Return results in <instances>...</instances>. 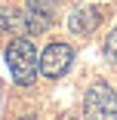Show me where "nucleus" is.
Returning <instances> with one entry per match:
<instances>
[{
  "label": "nucleus",
  "instance_id": "nucleus-4",
  "mask_svg": "<svg viewBox=\"0 0 117 120\" xmlns=\"http://www.w3.org/2000/svg\"><path fill=\"white\" fill-rule=\"evenodd\" d=\"M71 62H74V49L68 43H49L46 49L40 52V59H37V71L43 77H62L68 68H71Z\"/></svg>",
  "mask_w": 117,
  "mask_h": 120
},
{
  "label": "nucleus",
  "instance_id": "nucleus-6",
  "mask_svg": "<svg viewBox=\"0 0 117 120\" xmlns=\"http://www.w3.org/2000/svg\"><path fill=\"white\" fill-rule=\"evenodd\" d=\"M25 3H28V9H31V12L43 15V19H49V15L59 9V0H25Z\"/></svg>",
  "mask_w": 117,
  "mask_h": 120
},
{
  "label": "nucleus",
  "instance_id": "nucleus-7",
  "mask_svg": "<svg viewBox=\"0 0 117 120\" xmlns=\"http://www.w3.org/2000/svg\"><path fill=\"white\" fill-rule=\"evenodd\" d=\"M105 56H108V62H114V65H117V28L105 37Z\"/></svg>",
  "mask_w": 117,
  "mask_h": 120
},
{
  "label": "nucleus",
  "instance_id": "nucleus-5",
  "mask_svg": "<svg viewBox=\"0 0 117 120\" xmlns=\"http://www.w3.org/2000/svg\"><path fill=\"white\" fill-rule=\"evenodd\" d=\"M99 22H102L99 6H80V9H74L71 15H68V28H71L74 34H89V31H96Z\"/></svg>",
  "mask_w": 117,
  "mask_h": 120
},
{
  "label": "nucleus",
  "instance_id": "nucleus-1",
  "mask_svg": "<svg viewBox=\"0 0 117 120\" xmlns=\"http://www.w3.org/2000/svg\"><path fill=\"white\" fill-rule=\"evenodd\" d=\"M6 65H9V74L19 86H31L37 80V49L34 43L19 37L6 46Z\"/></svg>",
  "mask_w": 117,
  "mask_h": 120
},
{
  "label": "nucleus",
  "instance_id": "nucleus-2",
  "mask_svg": "<svg viewBox=\"0 0 117 120\" xmlns=\"http://www.w3.org/2000/svg\"><path fill=\"white\" fill-rule=\"evenodd\" d=\"M86 120H117V92L108 83H96L83 99Z\"/></svg>",
  "mask_w": 117,
  "mask_h": 120
},
{
  "label": "nucleus",
  "instance_id": "nucleus-3",
  "mask_svg": "<svg viewBox=\"0 0 117 120\" xmlns=\"http://www.w3.org/2000/svg\"><path fill=\"white\" fill-rule=\"evenodd\" d=\"M0 28L15 34V37H31V34H43L49 28V19H43L37 12H19V9H3L0 12Z\"/></svg>",
  "mask_w": 117,
  "mask_h": 120
},
{
  "label": "nucleus",
  "instance_id": "nucleus-8",
  "mask_svg": "<svg viewBox=\"0 0 117 120\" xmlns=\"http://www.w3.org/2000/svg\"><path fill=\"white\" fill-rule=\"evenodd\" d=\"M19 120H37V117L34 114H25V117H19Z\"/></svg>",
  "mask_w": 117,
  "mask_h": 120
}]
</instances>
